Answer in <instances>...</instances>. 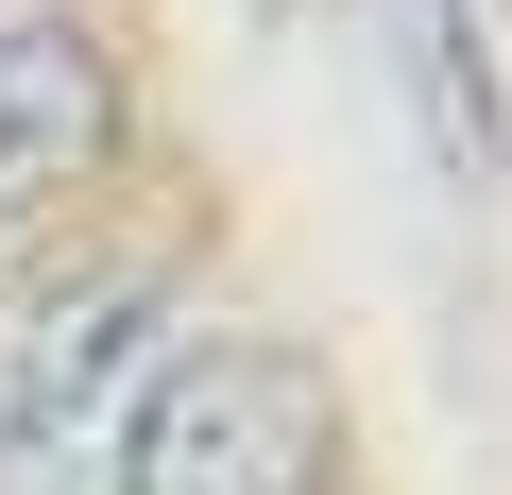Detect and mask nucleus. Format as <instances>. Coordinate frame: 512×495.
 <instances>
[{"instance_id":"f257e3e1","label":"nucleus","mask_w":512,"mask_h":495,"mask_svg":"<svg viewBox=\"0 0 512 495\" xmlns=\"http://www.w3.org/2000/svg\"><path fill=\"white\" fill-rule=\"evenodd\" d=\"M308 461H325V393H308V359L205 325V342H171L154 393L120 410L103 495H308Z\"/></svg>"},{"instance_id":"f03ea898","label":"nucleus","mask_w":512,"mask_h":495,"mask_svg":"<svg viewBox=\"0 0 512 495\" xmlns=\"http://www.w3.org/2000/svg\"><path fill=\"white\" fill-rule=\"evenodd\" d=\"M154 308H171V291H154L137 257H103V274H69V291L18 325V359H0V495H103L120 410H137L154 359H171Z\"/></svg>"},{"instance_id":"7ed1b4c3","label":"nucleus","mask_w":512,"mask_h":495,"mask_svg":"<svg viewBox=\"0 0 512 495\" xmlns=\"http://www.w3.org/2000/svg\"><path fill=\"white\" fill-rule=\"evenodd\" d=\"M103 154V35L69 0H0V222H35Z\"/></svg>"}]
</instances>
